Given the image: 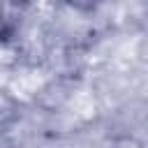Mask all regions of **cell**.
Masks as SVG:
<instances>
[{
	"label": "cell",
	"mask_w": 148,
	"mask_h": 148,
	"mask_svg": "<svg viewBox=\"0 0 148 148\" xmlns=\"http://www.w3.org/2000/svg\"><path fill=\"white\" fill-rule=\"evenodd\" d=\"M25 0H0V39H7L16 32Z\"/></svg>",
	"instance_id": "obj_1"
},
{
	"label": "cell",
	"mask_w": 148,
	"mask_h": 148,
	"mask_svg": "<svg viewBox=\"0 0 148 148\" xmlns=\"http://www.w3.org/2000/svg\"><path fill=\"white\" fill-rule=\"evenodd\" d=\"M111 148H141V146H139L134 139H127V136H125V139H116V141L111 143Z\"/></svg>",
	"instance_id": "obj_2"
},
{
	"label": "cell",
	"mask_w": 148,
	"mask_h": 148,
	"mask_svg": "<svg viewBox=\"0 0 148 148\" xmlns=\"http://www.w3.org/2000/svg\"><path fill=\"white\" fill-rule=\"evenodd\" d=\"M92 2H99V0H92Z\"/></svg>",
	"instance_id": "obj_3"
}]
</instances>
